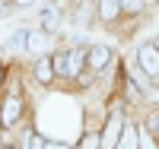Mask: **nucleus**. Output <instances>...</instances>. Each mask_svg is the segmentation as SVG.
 Returning a JSON list of instances; mask_svg holds the SVG:
<instances>
[{
	"mask_svg": "<svg viewBox=\"0 0 159 149\" xmlns=\"http://www.w3.org/2000/svg\"><path fill=\"white\" fill-rule=\"evenodd\" d=\"M137 64H140V70L147 73V76H159V48L143 45L137 51Z\"/></svg>",
	"mask_w": 159,
	"mask_h": 149,
	"instance_id": "f257e3e1",
	"label": "nucleus"
},
{
	"mask_svg": "<svg viewBox=\"0 0 159 149\" xmlns=\"http://www.w3.org/2000/svg\"><path fill=\"white\" fill-rule=\"evenodd\" d=\"M121 133H124L121 117H118V114H111V117H108V124H105V133L99 137L102 149H115V146H118V140H121Z\"/></svg>",
	"mask_w": 159,
	"mask_h": 149,
	"instance_id": "f03ea898",
	"label": "nucleus"
},
{
	"mask_svg": "<svg viewBox=\"0 0 159 149\" xmlns=\"http://www.w3.org/2000/svg\"><path fill=\"white\" fill-rule=\"evenodd\" d=\"M80 57H83L80 51L61 54V57L54 60V73H61V76H76V73H80Z\"/></svg>",
	"mask_w": 159,
	"mask_h": 149,
	"instance_id": "7ed1b4c3",
	"label": "nucleus"
},
{
	"mask_svg": "<svg viewBox=\"0 0 159 149\" xmlns=\"http://www.w3.org/2000/svg\"><path fill=\"white\" fill-rule=\"evenodd\" d=\"M108 57H111L108 45H92V48L86 51V64L92 67V70H102V67L108 64Z\"/></svg>",
	"mask_w": 159,
	"mask_h": 149,
	"instance_id": "20e7f679",
	"label": "nucleus"
},
{
	"mask_svg": "<svg viewBox=\"0 0 159 149\" xmlns=\"http://www.w3.org/2000/svg\"><path fill=\"white\" fill-rule=\"evenodd\" d=\"M19 111H22V105H19V99H7L3 102V111H0V124H16L19 121Z\"/></svg>",
	"mask_w": 159,
	"mask_h": 149,
	"instance_id": "39448f33",
	"label": "nucleus"
},
{
	"mask_svg": "<svg viewBox=\"0 0 159 149\" xmlns=\"http://www.w3.org/2000/svg\"><path fill=\"white\" fill-rule=\"evenodd\" d=\"M115 149H140V137H137V130H134V127H124V133H121V140H118Z\"/></svg>",
	"mask_w": 159,
	"mask_h": 149,
	"instance_id": "423d86ee",
	"label": "nucleus"
},
{
	"mask_svg": "<svg viewBox=\"0 0 159 149\" xmlns=\"http://www.w3.org/2000/svg\"><path fill=\"white\" fill-rule=\"evenodd\" d=\"M118 10H121V0H99V13H102V19H115Z\"/></svg>",
	"mask_w": 159,
	"mask_h": 149,
	"instance_id": "0eeeda50",
	"label": "nucleus"
},
{
	"mask_svg": "<svg viewBox=\"0 0 159 149\" xmlns=\"http://www.w3.org/2000/svg\"><path fill=\"white\" fill-rule=\"evenodd\" d=\"M57 19H61L57 7H48V10L42 13V25H45V32H54V29H57Z\"/></svg>",
	"mask_w": 159,
	"mask_h": 149,
	"instance_id": "6e6552de",
	"label": "nucleus"
},
{
	"mask_svg": "<svg viewBox=\"0 0 159 149\" xmlns=\"http://www.w3.org/2000/svg\"><path fill=\"white\" fill-rule=\"evenodd\" d=\"M10 48H13V51H29V32H25V29H16L13 38H10Z\"/></svg>",
	"mask_w": 159,
	"mask_h": 149,
	"instance_id": "1a4fd4ad",
	"label": "nucleus"
},
{
	"mask_svg": "<svg viewBox=\"0 0 159 149\" xmlns=\"http://www.w3.org/2000/svg\"><path fill=\"white\" fill-rule=\"evenodd\" d=\"M45 48H48V38H45L42 32H29V51H32V54H42Z\"/></svg>",
	"mask_w": 159,
	"mask_h": 149,
	"instance_id": "9d476101",
	"label": "nucleus"
},
{
	"mask_svg": "<svg viewBox=\"0 0 159 149\" xmlns=\"http://www.w3.org/2000/svg\"><path fill=\"white\" fill-rule=\"evenodd\" d=\"M51 73H54V67H51L48 60H42V64H38V67H35V76H38V79H42V83H48V79H51Z\"/></svg>",
	"mask_w": 159,
	"mask_h": 149,
	"instance_id": "9b49d317",
	"label": "nucleus"
},
{
	"mask_svg": "<svg viewBox=\"0 0 159 149\" xmlns=\"http://www.w3.org/2000/svg\"><path fill=\"white\" fill-rule=\"evenodd\" d=\"M25 149H45V140L35 137V133H29V137H25Z\"/></svg>",
	"mask_w": 159,
	"mask_h": 149,
	"instance_id": "f8f14e48",
	"label": "nucleus"
},
{
	"mask_svg": "<svg viewBox=\"0 0 159 149\" xmlns=\"http://www.w3.org/2000/svg\"><path fill=\"white\" fill-rule=\"evenodd\" d=\"M121 7H124L127 13H137V10L143 7V0H121Z\"/></svg>",
	"mask_w": 159,
	"mask_h": 149,
	"instance_id": "ddd939ff",
	"label": "nucleus"
},
{
	"mask_svg": "<svg viewBox=\"0 0 159 149\" xmlns=\"http://www.w3.org/2000/svg\"><path fill=\"white\" fill-rule=\"evenodd\" d=\"M140 149H156V143H153L150 133H143V137H140Z\"/></svg>",
	"mask_w": 159,
	"mask_h": 149,
	"instance_id": "4468645a",
	"label": "nucleus"
},
{
	"mask_svg": "<svg viewBox=\"0 0 159 149\" xmlns=\"http://www.w3.org/2000/svg\"><path fill=\"white\" fill-rule=\"evenodd\" d=\"M96 146H102V143H99V137H86L80 149H96Z\"/></svg>",
	"mask_w": 159,
	"mask_h": 149,
	"instance_id": "2eb2a0df",
	"label": "nucleus"
},
{
	"mask_svg": "<svg viewBox=\"0 0 159 149\" xmlns=\"http://www.w3.org/2000/svg\"><path fill=\"white\" fill-rule=\"evenodd\" d=\"M147 130H153V133H159V114H153V117L147 121Z\"/></svg>",
	"mask_w": 159,
	"mask_h": 149,
	"instance_id": "dca6fc26",
	"label": "nucleus"
},
{
	"mask_svg": "<svg viewBox=\"0 0 159 149\" xmlns=\"http://www.w3.org/2000/svg\"><path fill=\"white\" fill-rule=\"evenodd\" d=\"M45 149H67V146H61V143H45Z\"/></svg>",
	"mask_w": 159,
	"mask_h": 149,
	"instance_id": "f3484780",
	"label": "nucleus"
},
{
	"mask_svg": "<svg viewBox=\"0 0 159 149\" xmlns=\"http://www.w3.org/2000/svg\"><path fill=\"white\" fill-rule=\"evenodd\" d=\"M35 0H16V7H32Z\"/></svg>",
	"mask_w": 159,
	"mask_h": 149,
	"instance_id": "a211bd4d",
	"label": "nucleus"
},
{
	"mask_svg": "<svg viewBox=\"0 0 159 149\" xmlns=\"http://www.w3.org/2000/svg\"><path fill=\"white\" fill-rule=\"evenodd\" d=\"M0 79H3V67H0Z\"/></svg>",
	"mask_w": 159,
	"mask_h": 149,
	"instance_id": "6ab92c4d",
	"label": "nucleus"
},
{
	"mask_svg": "<svg viewBox=\"0 0 159 149\" xmlns=\"http://www.w3.org/2000/svg\"><path fill=\"white\" fill-rule=\"evenodd\" d=\"M156 48H159V42H156Z\"/></svg>",
	"mask_w": 159,
	"mask_h": 149,
	"instance_id": "aec40b11",
	"label": "nucleus"
}]
</instances>
